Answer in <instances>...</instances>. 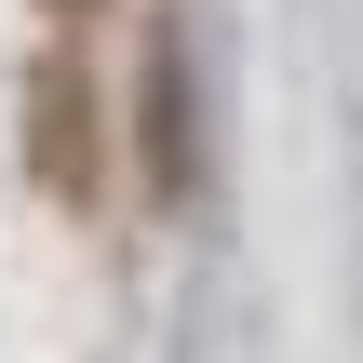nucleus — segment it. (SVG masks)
<instances>
[{"label": "nucleus", "mask_w": 363, "mask_h": 363, "mask_svg": "<svg viewBox=\"0 0 363 363\" xmlns=\"http://www.w3.org/2000/svg\"><path fill=\"white\" fill-rule=\"evenodd\" d=\"M27 162H40L54 202H94V162H108V148H94V81H81L67 54L27 81Z\"/></svg>", "instance_id": "nucleus-1"}, {"label": "nucleus", "mask_w": 363, "mask_h": 363, "mask_svg": "<svg viewBox=\"0 0 363 363\" xmlns=\"http://www.w3.org/2000/svg\"><path fill=\"white\" fill-rule=\"evenodd\" d=\"M175 40H148V148H162V189H189V121H175Z\"/></svg>", "instance_id": "nucleus-2"}, {"label": "nucleus", "mask_w": 363, "mask_h": 363, "mask_svg": "<svg viewBox=\"0 0 363 363\" xmlns=\"http://www.w3.org/2000/svg\"><path fill=\"white\" fill-rule=\"evenodd\" d=\"M40 13H94V0H40Z\"/></svg>", "instance_id": "nucleus-3"}]
</instances>
